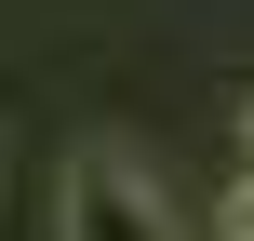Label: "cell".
<instances>
[{
  "label": "cell",
  "instance_id": "obj_3",
  "mask_svg": "<svg viewBox=\"0 0 254 241\" xmlns=\"http://www.w3.org/2000/svg\"><path fill=\"white\" fill-rule=\"evenodd\" d=\"M241 134H254V107H241Z\"/></svg>",
  "mask_w": 254,
  "mask_h": 241
},
{
  "label": "cell",
  "instance_id": "obj_1",
  "mask_svg": "<svg viewBox=\"0 0 254 241\" xmlns=\"http://www.w3.org/2000/svg\"><path fill=\"white\" fill-rule=\"evenodd\" d=\"M54 241H174V201L147 188L134 148H80L54 188Z\"/></svg>",
  "mask_w": 254,
  "mask_h": 241
},
{
  "label": "cell",
  "instance_id": "obj_2",
  "mask_svg": "<svg viewBox=\"0 0 254 241\" xmlns=\"http://www.w3.org/2000/svg\"><path fill=\"white\" fill-rule=\"evenodd\" d=\"M214 241H254V174L228 188V215H214Z\"/></svg>",
  "mask_w": 254,
  "mask_h": 241
}]
</instances>
